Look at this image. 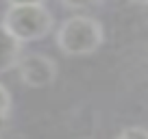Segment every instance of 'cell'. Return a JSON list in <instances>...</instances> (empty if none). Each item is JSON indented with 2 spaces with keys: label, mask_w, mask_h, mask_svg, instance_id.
Returning a JSON list of instances; mask_svg holds the SVG:
<instances>
[{
  "label": "cell",
  "mask_w": 148,
  "mask_h": 139,
  "mask_svg": "<svg viewBox=\"0 0 148 139\" xmlns=\"http://www.w3.org/2000/svg\"><path fill=\"white\" fill-rule=\"evenodd\" d=\"M102 39H105L102 24L96 18H89V15L68 18L57 28V35H55V42L59 46V50L68 57L94 55L102 46Z\"/></svg>",
  "instance_id": "1"
},
{
  "label": "cell",
  "mask_w": 148,
  "mask_h": 139,
  "mask_svg": "<svg viewBox=\"0 0 148 139\" xmlns=\"http://www.w3.org/2000/svg\"><path fill=\"white\" fill-rule=\"evenodd\" d=\"M2 24L22 44L44 39L55 26V18L44 5H9Z\"/></svg>",
  "instance_id": "2"
},
{
  "label": "cell",
  "mask_w": 148,
  "mask_h": 139,
  "mask_svg": "<svg viewBox=\"0 0 148 139\" xmlns=\"http://www.w3.org/2000/svg\"><path fill=\"white\" fill-rule=\"evenodd\" d=\"M20 80L31 89H42L55 83L57 78V63L46 55L33 52V55H22L18 63Z\"/></svg>",
  "instance_id": "3"
},
{
  "label": "cell",
  "mask_w": 148,
  "mask_h": 139,
  "mask_svg": "<svg viewBox=\"0 0 148 139\" xmlns=\"http://www.w3.org/2000/svg\"><path fill=\"white\" fill-rule=\"evenodd\" d=\"M22 59V42L0 22V74L18 67Z\"/></svg>",
  "instance_id": "4"
},
{
  "label": "cell",
  "mask_w": 148,
  "mask_h": 139,
  "mask_svg": "<svg viewBox=\"0 0 148 139\" xmlns=\"http://www.w3.org/2000/svg\"><path fill=\"white\" fill-rule=\"evenodd\" d=\"M11 115V93L7 91V87L0 83V128H5Z\"/></svg>",
  "instance_id": "5"
},
{
  "label": "cell",
  "mask_w": 148,
  "mask_h": 139,
  "mask_svg": "<svg viewBox=\"0 0 148 139\" xmlns=\"http://www.w3.org/2000/svg\"><path fill=\"white\" fill-rule=\"evenodd\" d=\"M116 139H148V128H142V126H129V128H124Z\"/></svg>",
  "instance_id": "6"
},
{
  "label": "cell",
  "mask_w": 148,
  "mask_h": 139,
  "mask_svg": "<svg viewBox=\"0 0 148 139\" xmlns=\"http://www.w3.org/2000/svg\"><path fill=\"white\" fill-rule=\"evenodd\" d=\"M68 7H72V9H87V7H94L98 5L100 0H63Z\"/></svg>",
  "instance_id": "7"
},
{
  "label": "cell",
  "mask_w": 148,
  "mask_h": 139,
  "mask_svg": "<svg viewBox=\"0 0 148 139\" xmlns=\"http://www.w3.org/2000/svg\"><path fill=\"white\" fill-rule=\"evenodd\" d=\"M9 5H44V0H7Z\"/></svg>",
  "instance_id": "8"
},
{
  "label": "cell",
  "mask_w": 148,
  "mask_h": 139,
  "mask_svg": "<svg viewBox=\"0 0 148 139\" xmlns=\"http://www.w3.org/2000/svg\"><path fill=\"white\" fill-rule=\"evenodd\" d=\"M133 5H142V7H148V0H129Z\"/></svg>",
  "instance_id": "9"
}]
</instances>
